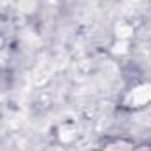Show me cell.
I'll return each mask as SVG.
<instances>
[{
  "label": "cell",
  "instance_id": "6da1fadb",
  "mask_svg": "<svg viewBox=\"0 0 151 151\" xmlns=\"http://www.w3.org/2000/svg\"><path fill=\"white\" fill-rule=\"evenodd\" d=\"M134 99H135V102H139V104H144L146 100H150L151 99V86H142V88H137L135 90V93H134Z\"/></svg>",
  "mask_w": 151,
  "mask_h": 151
}]
</instances>
